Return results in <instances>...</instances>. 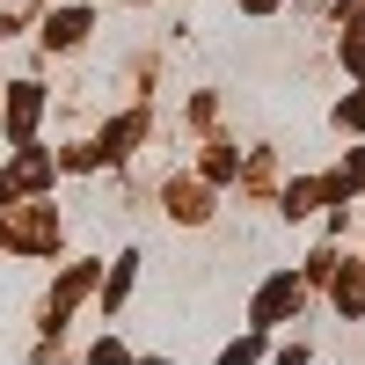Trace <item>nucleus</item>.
<instances>
[{
  "label": "nucleus",
  "mask_w": 365,
  "mask_h": 365,
  "mask_svg": "<svg viewBox=\"0 0 365 365\" xmlns=\"http://www.w3.org/2000/svg\"><path fill=\"white\" fill-rule=\"evenodd\" d=\"M285 314H299V278H292V270H278V278L249 299V322H256V329H278Z\"/></svg>",
  "instance_id": "1"
},
{
  "label": "nucleus",
  "mask_w": 365,
  "mask_h": 365,
  "mask_svg": "<svg viewBox=\"0 0 365 365\" xmlns=\"http://www.w3.org/2000/svg\"><path fill=\"white\" fill-rule=\"evenodd\" d=\"M37 110H44L37 81H15V88H8V139H15V146H29V132H37Z\"/></svg>",
  "instance_id": "2"
},
{
  "label": "nucleus",
  "mask_w": 365,
  "mask_h": 365,
  "mask_svg": "<svg viewBox=\"0 0 365 365\" xmlns=\"http://www.w3.org/2000/svg\"><path fill=\"white\" fill-rule=\"evenodd\" d=\"M81 37H88V15H81V8H66V15L44 22V44H51V51H73Z\"/></svg>",
  "instance_id": "3"
},
{
  "label": "nucleus",
  "mask_w": 365,
  "mask_h": 365,
  "mask_svg": "<svg viewBox=\"0 0 365 365\" xmlns=\"http://www.w3.org/2000/svg\"><path fill=\"white\" fill-rule=\"evenodd\" d=\"M344 66H358V73H365V29H351V37H344Z\"/></svg>",
  "instance_id": "4"
},
{
  "label": "nucleus",
  "mask_w": 365,
  "mask_h": 365,
  "mask_svg": "<svg viewBox=\"0 0 365 365\" xmlns=\"http://www.w3.org/2000/svg\"><path fill=\"white\" fill-rule=\"evenodd\" d=\"M241 8H249V15H270V8H278V0H241Z\"/></svg>",
  "instance_id": "5"
}]
</instances>
